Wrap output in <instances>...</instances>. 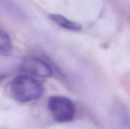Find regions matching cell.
<instances>
[{"instance_id":"1","label":"cell","mask_w":130,"mask_h":129,"mask_svg":"<svg viewBox=\"0 0 130 129\" xmlns=\"http://www.w3.org/2000/svg\"><path fill=\"white\" fill-rule=\"evenodd\" d=\"M11 96L18 102L26 103L40 98L44 92L43 84L29 75L17 76L10 85Z\"/></svg>"},{"instance_id":"2","label":"cell","mask_w":130,"mask_h":129,"mask_svg":"<svg viewBox=\"0 0 130 129\" xmlns=\"http://www.w3.org/2000/svg\"><path fill=\"white\" fill-rule=\"evenodd\" d=\"M48 108L53 120L58 123L71 121L76 115V107L74 102L63 96H53L50 97Z\"/></svg>"},{"instance_id":"3","label":"cell","mask_w":130,"mask_h":129,"mask_svg":"<svg viewBox=\"0 0 130 129\" xmlns=\"http://www.w3.org/2000/svg\"><path fill=\"white\" fill-rule=\"evenodd\" d=\"M22 69L27 75L34 77L48 78L52 75V68L49 64L36 57H29L24 59Z\"/></svg>"},{"instance_id":"4","label":"cell","mask_w":130,"mask_h":129,"mask_svg":"<svg viewBox=\"0 0 130 129\" xmlns=\"http://www.w3.org/2000/svg\"><path fill=\"white\" fill-rule=\"evenodd\" d=\"M50 18L61 27L71 31H79L82 29L81 24L76 22L69 20L64 16L59 14H51Z\"/></svg>"},{"instance_id":"5","label":"cell","mask_w":130,"mask_h":129,"mask_svg":"<svg viewBox=\"0 0 130 129\" xmlns=\"http://www.w3.org/2000/svg\"><path fill=\"white\" fill-rule=\"evenodd\" d=\"M11 39L8 34L0 27V53L8 54L11 50Z\"/></svg>"}]
</instances>
